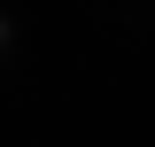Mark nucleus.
<instances>
[{
    "label": "nucleus",
    "mask_w": 155,
    "mask_h": 147,
    "mask_svg": "<svg viewBox=\"0 0 155 147\" xmlns=\"http://www.w3.org/2000/svg\"><path fill=\"white\" fill-rule=\"evenodd\" d=\"M0 39H8V23H0Z\"/></svg>",
    "instance_id": "f257e3e1"
}]
</instances>
